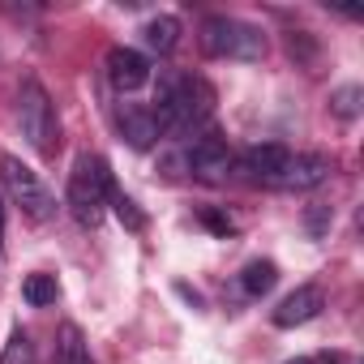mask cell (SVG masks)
Masks as SVG:
<instances>
[{"label":"cell","instance_id":"obj_1","mask_svg":"<svg viewBox=\"0 0 364 364\" xmlns=\"http://www.w3.org/2000/svg\"><path fill=\"white\" fill-rule=\"evenodd\" d=\"M210 107H215V90H210L202 77H171V82L159 90L150 116H154L159 133L180 137V133H193L198 124H206Z\"/></svg>","mask_w":364,"mask_h":364},{"label":"cell","instance_id":"obj_9","mask_svg":"<svg viewBox=\"0 0 364 364\" xmlns=\"http://www.w3.org/2000/svg\"><path fill=\"white\" fill-rule=\"evenodd\" d=\"M107 82L120 90V95H133L150 82V60L133 48H112L107 52Z\"/></svg>","mask_w":364,"mask_h":364},{"label":"cell","instance_id":"obj_4","mask_svg":"<svg viewBox=\"0 0 364 364\" xmlns=\"http://www.w3.org/2000/svg\"><path fill=\"white\" fill-rule=\"evenodd\" d=\"M0 189H5V198L14 202V206H22V215L31 219V223H48L52 215H56V198H52V189L39 180V171H31L22 159H14V154H0Z\"/></svg>","mask_w":364,"mask_h":364},{"label":"cell","instance_id":"obj_12","mask_svg":"<svg viewBox=\"0 0 364 364\" xmlns=\"http://www.w3.org/2000/svg\"><path fill=\"white\" fill-rule=\"evenodd\" d=\"M56 364H95L82 326H73V321L60 326V334H56Z\"/></svg>","mask_w":364,"mask_h":364},{"label":"cell","instance_id":"obj_13","mask_svg":"<svg viewBox=\"0 0 364 364\" xmlns=\"http://www.w3.org/2000/svg\"><path fill=\"white\" fill-rule=\"evenodd\" d=\"M141 39H146V48H154V52H171L176 43H180V22L171 18V14H159V18H150L146 26H141Z\"/></svg>","mask_w":364,"mask_h":364},{"label":"cell","instance_id":"obj_11","mask_svg":"<svg viewBox=\"0 0 364 364\" xmlns=\"http://www.w3.org/2000/svg\"><path fill=\"white\" fill-rule=\"evenodd\" d=\"M120 137L133 146V150H150L163 133H159V124H154V116H150V107H124L120 112Z\"/></svg>","mask_w":364,"mask_h":364},{"label":"cell","instance_id":"obj_19","mask_svg":"<svg viewBox=\"0 0 364 364\" xmlns=\"http://www.w3.org/2000/svg\"><path fill=\"white\" fill-rule=\"evenodd\" d=\"M202 223H206L210 232H219V236H232V232H236V223H232L228 215H219V210H202Z\"/></svg>","mask_w":364,"mask_h":364},{"label":"cell","instance_id":"obj_15","mask_svg":"<svg viewBox=\"0 0 364 364\" xmlns=\"http://www.w3.org/2000/svg\"><path fill=\"white\" fill-rule=\"evenodd\" d=\"M22 296H26V304H35V309H43V304H56V296H60V287H56V274H31V279L22 283Z\"/></svg>","mask_w":364,"mask_h":364},{"label":"cell","instance_id":"obj_7","mask_svg":"<svg viewBox=\"0 0 364 364\" xmlns=\"http://www.w3.org/2000/svg\"><path fill=\"white\" fill-rule=\"evenodd\" d=\"M185 167L193 176H202V180H219V176L232 171V150H228V141L219 133H206L185 150Z\"/></svg>","mask_w":364,"mask_h":364},{"label":"cell","instance_id":"obj_3","mask_svg":"<svg viewBox=\"0 0 364 364\" xmlns=\"http://www.w3.org/2000/svg\"><path fill=\"white\" fill-rule=\"evenodd\" d=\"M202 52L215 60H262L266 56V35L253 22L215 14L202 22Z\"/></svg>","mask_w":364,"mask_h":364},{"label":"cell","instance_id":"obj_8","mask_svg":"<svg viewBox=\"0 0 364 364\" xmlns=\"http://www.w3.org/2000/svg\"><path fill=\"white\" fill-rule=\"evenodd\" d=\"M321 309H326V291H321L317 283H300L291 296L279 300V309H274V326H279V330L304 326V321H313Z\"/></svg>","mask_w":364,"mask_h":364},{"label":"cell","instance_id":"obj_6","mask_svg":"<svg viewBox=\"0 0 364 364\" xmlns=\"http://www.w3.org/2000/svg\"><path fill=\"white\" fill-rule=\"evenodd\" d=\"M287 163H291V150L287 146H279V141H262V146H249L245 154H240V171L253 180V185H279V176L287 171Z\"/></svg>","mask_w":364,"mask_h":364},{"label":"cell","instance_id":"obj_2","mask_svg":"<svg viewBox=\"0 0 364 364\" xmlns=\"http://www.w3.org/2000/svg\"><path fill=\"white\" fill-rule=\"evenodd\" d=\"M112 198V171L99 154H82L69 171V210L82 228H99Z\"/></svg>","mask_w":364,"mask_h":364},{"label":"cell","instance_id":"obj_16","mask_svg":"<svg viewBox=\"0 0 364 364\" xmlns=\"http://www.w3.org/2000/svg\"><path fill=\"white\" fill-rule=\"evenodd\" d=\"M107 206L116 210V219H120V223H124L129 232H141V228H146V215L137 210V202H133V198H124V193H116V189H112Z\"/></svg>","mask_w":364,"mask_h":364},{"label":"cell","instance_id":"obj_20","mask_svg":"<svg viewBox=\"0 0 364 364\" xmlns=\"http://www.w3.org/2000/svg\"><path fill=\"white\" fill-rule=\"evenodd\" d=\"M0 249H5V189H0Z\"/></svg>","mask_w":364,"mask_h":364},{"label":"cell","instance_id":"obj_5","mask_svg":"<svg viewBox=\"0 0 364 364\" xmlns=\"http://www.w3.org/2000/svg\"><path fill=\"white\" fill-rule=\"evenodd\" d=\"M18 129H22V137H26L43 159H52V154L60 150V120H56V107H52L48 90H43L35 77L22 82V90H18Z\"/></svg>","mask_w":364,"mask_h":364},{"label":"cell","instance_id":"obj_14","mask_svg":"<svg viewBox=\"0 0 364 364\" xmlns=\"http://www.w3.org/2000/svg\"><path fill=\"white\" fill-rule=\"evenodd\" d=\"M279 283V266L274 262H249L245 266V274H240V287H245V296H266L270 287Z\"/></svg>","mask_w":364,"mask_h":364},{"label":"cell","instance_id":"obj_17","mask_svg":"<svg viewBox=\"0 0 364 364\" xmlns=\"http://www.w3.org/2000/svg\"><path fill=\"white\" fill-rule=\"evenodd\" d=\"M0 364H35V347L26 338V330H14L5 351H0Z\"/></svg>","mask_w":364,"mask_h":364},{"label":"cell","instance_id":"obj_10","mask_svg":"<svg viewBox=\"0 0 364 364\" xmlns=\"http://www.w3.org/2000/svg\"><path fill=\"white\" fill-rule=\"evenodd\" d=\"M326 176H330V159H326V154H291V163H287V171L279 176L274 189L304 193V189H317Z\"/></svg>","mask_w":364,"mask_h":364},{"label":"cell","instance_id":"obj_18","mask_svg":"<svg viewBox=\"0 0 364 364\" xmlns=\"http://www.w3.org/2000/svg\"><path fill=\"white\" fill-rule=\"evenodd\" d=\"M360 99H364L360 86H343V90L330 95V112L343 116V120H355V116H360Z\"/></svg>","mask_w":364,"mask_h":364},{"label":"cell","instance_id":"obj_21","mask_svg":"<svg viewBox=\"0 0 364 364\" xmlns=\"http://www.w3.org/2000/svg\"><path fill=\"white\" fill-rule=\"evenodd\" d=\"M291 364H309V360H291Z\"/></svg>","mask_w":364,"mask_h":364}]
</instances>
